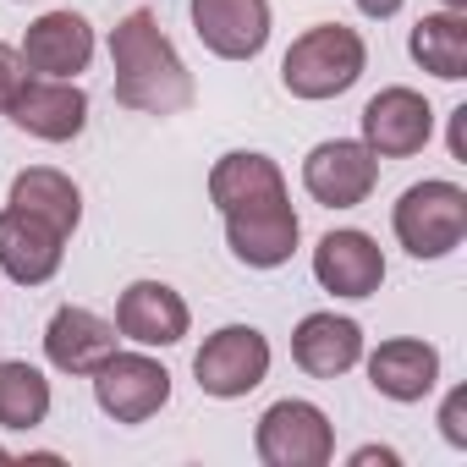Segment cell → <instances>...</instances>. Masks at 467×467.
<instances>
[{
	"mask_svg": "<svg viewBox=\"0 0 467 467\" xmlns=\"http://www.w3.org/2000/svg\"><path fill=\"white\" fill-rule=\"evenodd\" d=\"M110 61H116V105L143 110V116H176L192 105V72L160 34L149 12H132L110 34Z\"/></svg>",
	"mask_w": 467,
	"mask_h": 467,
	"instance_id": "1",
	"label": "cell"
},
{
	"mask_svg": "<svg viewBox=\"0 0 467 467\" xmlns=\"http://www.w3.org/2000/svg\"><path fill=\"white\" fill-rule=\"evenodd\" d=\"M363 67H368V50H363L358 28L319 23V28H308V34L286 50L281 83H286V94H297V99H336V94H347V88L363 78Z\"/></svg>",
	"mask_w": 467,
	"mask_h": 467,
	"instance_id": "2",
	"label": "cell"
},
{
	"mask_svg": "<svg viewBox=\"0 0 467 467\" xmlns=\"http://www.w3.org/2000/svg\"><path fill=\"white\" fill-rule=\"evenodd\" d=\"M23 67L39 78H78L94 56V28L78 12H45L28 34H23Z\"/></svg>",
	"mask_w": 467,
	"mask_h": 467,
	"instance_id": "15",
	"label": "cell"
},
{
	"mask_svg": "<svg viewBox=\"0 0 467 467\" xmlns=\"http://www.w3.org/2000/svg\"><path fill=\"white\" fill-rule=\"evenodd\" d=\"M434 132V110L418 88H379L363 105V143L374 149V160H407L429 143Z\"/></svg>",
	"mask_w": 467,
	"mask_h": 467,
	"instance_id": "9",
	"label": "cell"
},
{
	"mask_svg": "<svg viewBox=\"0 0 467 467\" xmlns=\"http://www.w3.org/2000/svg\"><path fill=\"white\" fill-rule=\"evenodd\" d=\"M94 401L116 418V423H143L171 401V374L143 358V352H116L99 374H94Z\"/></svg>",
	"mask_w": 467,
	"mask_h": 467,
	"instance_id": "8",
	"label": "cell"
},
{
	"mask_svg": "<svg viewBox=\"0 0 467 467\" xmlns=\"http://www.w3.org/2000/svg\"><path fill=\"white\" fill-rule=\"evenodd\" d=\"M50 418V379L34 363H0V429H39Z\"/></svg>",
	"mask_w": 467,
	"mask_h": 467,
	"instance_id": "22",
	"label": "cell"
},
{
	"mask_svg": "<svg viewBox=\"0 0 467 467\" xmlns=\"http://www.w3.org/2000/svg\"><path fill=\"white\" fill-rule=\"evenodd\" d=\"M379 182V160L368 143H352V138H330L319 143L308 160H303V187L308 198H319L325 209H352L374 192Z\"/></svg>",
	"mask_w": 467,
	"mask_h": 467,
	"instance_id": "7",
	"label": "cell"
},
{
	"mask_svg": "<svg viewBox=\"0 0 467 467\" xmlns=\"http://www.w3.org/2000/svg\"><path fill=\"white\" fill-rule=\"evenodd\" d=\"M192 28L209 56L254 61L270 45V0H192Z\"/></svg>",
	"mask_w": 467,
	"mask_h": 467,
	"instance_id": "10",
	"label": "cell"
},
{
	"mask_svg": "<svg viewBox=\"0 0 467 467\" xmlns=\"http://www.w3.org/2000/svg\"><path fill=\"white\" fill-rule=\"evenodd\" d=\"M28 138H45V143H67L83 132L88 121V94L72 83V78H39V83H23V94L12 99L6 110Z\"/></svg>",
	"mask_w": 467,
	"mask_h": 467,
	"instance_id": "13",
	"label": "cell"
},
{
	"mask_svg": "<svg viewBox=\"0 0 467 467\" xmlns=\"http://www.w3.org/2000/svg\"><path fill=\"white\" fill-rule=\"evenodd\" d=\"M67 237L56 225H45L39 214L28 209H0V270H6L17 286H45L56 270H61V248Z\"/></svg>",
	"mask_w": 467,
	"mask_h": 467,
	"instance_id": "11",
	"label": "cell"
},
{
	"mask_svg": "<svg viewBox=\"0 0 467 467\" xmlns=\"http://www.w3.org/2000/svg\"><path fill=\"white\" fill-rule=\"evenodd\" d=\"M314 281L336 297H374L385 281V254L368 231H330L314 248Z\"/></svg>",
	"mask_w": 467,
	"mask_h": 467,
	"instance_id": "12",
	"label": "cell"
},
{
	"mask_svg": "<svg viewBox=\"0 0 467 467\" xmlns=\"http://www.w3.org/2000/svg\"><path fill=\"white\" fill-rule=\"evenodd\" d=\"M0 462H12V451H6V445H0Z\"/></svg>",
	"mask_w": 467,
	"mask_h": 467,
	"instance_id": "29",
	"label": "cell"
},
{
	"mask_svg": "<svg viewBox=\"0 0 467 467\" xmlns=\"http://www.w3.org/2000/svg\"><path fill=\"white\" fill-rule=\"evenodd\" d=\"M23 83H28V67H23V56H17L12 45H0V116L12 110V99L23 94Z\"/></svg>",
	"mask_w": 467,
	"mask_h": 467,
	"instance_id": "23",
	"label": "cell"
},
{
	"mask_svg": "<svg viewBox=\"0 0 467 467\" xmlns=\"http://www.w3.org/2000/svg\"><path fill=\"white\" fill-rule=\"evenodd\" d=\"M254 445H259V462L265 467H325L336 456L330 418L314 401H275L259 418Z\"/></svg>",
	"mask_w": 467,
	"mask_h": 467,
	"instance_id": "6",
	"label": "cell"
},
{
	"mask_svg": "<svg viewBox=\"0 0 467 467\" xmlns=\"http://www.w3.org/2000/svg\"><path fill=\"white\" fill-rule=\"evenodd\" d=\"M297 231L303 225H297V209L286 203V192L225 209V243L248 270H281L297 254Z\"/></svg>",
	"mask_w": 467,
	"mask_h": 467,
	"instance_id": "5",
	"label": "cell"
},
{
	"mask_svg": "<svg viewBox=\"0 0 467 467\" xmlns=\"http://www.w3.org/2000/svg\"><path fill=\"white\" fill-rule=\"evenodd\" d=\"M116 325L88 308H56V319L45 325V352L61 374H99L116 358Z\"/></svg>",
	"mask_w": 467,
	"mask_h": 467,
	"instance_id": "16",
	"label": "cell"
},
{
	"mask_svg": "<svg viewBox=\"0 0 467 467\" xmlns=\"http://www.w3.org/2000/svg\"><path fill=\"white\" fill-rule=\"evenodd\" d=\"M368 462H379V467H396L401 456H396L390 445H363V451H352V467H368Z\"/></svg>",
	"mask_w": 467,
	"mask_h": 467,
	"instance_id": "25",
	"label": "cell"
},
{
	"mask_svg": "<svg viewBox=\"0 0 467 467\" xmlns=\"http://www.w3.org/2000/svg\"><path fill=\"white\" fill-rule=\"evenodd\" d=\"M434 379H440V352L429 341L401 336V341H385L368 358V385L390 401H423L434 390Z\"/></svg>",
	"mask_w": 467,
	"mask_h": 467,
	"instance_id": "18",
	"label": "cell"
},
{
	"mask_svg": "<svg viewBox=\"0 0 467 467\" xmlns=\"http://www.w3.org/2000/svg\"><path fill=\"white\" fill-rule=\"evenodd\" d=\"M192 374H198V390H203V396H220V401L248 396V390H259L265 374H270V341H265L254 325H225V330H214V336L198 347Z\"/></svg>",
	"mask_w": 467,
	"mask_h": 467,
	"instance_id": "4",
	"label": "cell"
},
{
	"mask_svg": "<svg viewBox=\"0 0 467 467\" xmlns=\"http://www.w3.org/2000/svg\"><path fill=\"white\" fill-rule=\"evenodd\" d=\"M12 203L28 209V214H39L45 225H56L61 237H72L78 220H83V198H78L72 176H61V171H50V165L23 171V176L12 182Z\"/></svg>",
	"mask_w": 467,
	"mask_h": 467,
	"instance_id": "20",
	"label": "cell"
},
{
	"mask_svg": "<svg viewBox=\"0 0 467 467\" xmlns=\"http://www.w3.org/2000/svg\"><path fill=\"white\" fill-rule=\"evenodd\" d=\"M445 12H467V0H445Z\"/></svg>",
	"mask_w": 467,
	"mask_h": 467,
	"instance_id": "28",
	"label": "cell"
},
{
	"mask_svg": "<svg viewBox=\"0 0 467 467\" xmlns=\"http://www.w3.org/2000/svg\"><path fill=\"white\" fill-rule=\"evenodd\" d=\"M292 358H297L303 374L336 379V374L363 363V330L352 319H336V314H308L292 336Z\"/></svg>",
	"mask_w": 467,
	"mask_h": 467,
	"instance_id": "17",
	"label": "cell"
},
{
	"mask_svg": "<svg viewBox=\"0 0 467 467\" xmlns=\"http://www.w3.org/2000/svg\"><path fill=\"white\" fill-rule=\"evenodd\" d=\"M358 12H363V17H396L401 0H358Z\"/></svg>",
	"mask_w": 467,
	"mask_h": 467,
	"instance_id": "27",
	"label": "cell"
},
{
	"mask_svg": "<svg viewBox=\"0 0 467 467\" xmlns=\"http://www.w3.org/2000/svg\"><path fill=\"white\" fill-rule=\"evenodd\" d=\"M390 225L412 259H445L467 237V192L456 182H418L396 198Z\"/></svg>",
	"mask_w": 467,
	"mask_h": 467,
	"instance_id": "3",
	"label": "cell"
},
{
	"mask_svg": "<svg viewBox=\"0 0 467 467\" xmlns=\"http://www.w3.org/2000/svg\"><path fill=\"white\" fill-rule=\"evenodd\" d=\"M270 192H286V176L270 154L237 149V154L214 160V171H209V198H214L220 214L237 209V203H254V198H270Z\"/></svg>",
	"mask_w": 467,
	"mask_h": 467,
	"instance_id": "19",
	"label": "cell"
},
{
	"mask_svg": "<svg viewBox=\"0 0 467 467\" xmlns=\"http://www.w3.org/2000/svg\"><path fill=\"white\" fill-rule=\"evenodd\" d=\"M192 314L182 303V292H171L165 281H132L116 303V330L138 347H176L187 336Z\"/></svg>",
	"mask_w": 467,
	"mask_h": 467,
	"instance_id": "14",
	"label": "cell"
},
{
	"mask_svg": "<svg viewBox=\"0 0 467 467\" xmlns=\"http://www.w3.org/2000/svg\"><path fill=\"white\" fill-rule=\"evenodd\" d=\"M412 61L445 83L467 78V12H434L412 28Z\"/></svg>",
	"mask_w": 467,
	"mask_h": 467,
	"instance_id": "21",
	"label": "cell"
},
{
	"mask_svg": "<svg viewBox=\"0 0 467 467\" xmlns=\"http://www.w3.org/2000/svg\"><path fill=\"white\" fill-rule=\"evenodd\" d=\"M451 154H456V160H467V105H462V110H451Z\"/></svg>",
	"mask_w": 467,
	"mask_h": 467,
	"instance_id": "26",
	"label": "cell"
},
{
	"mask_svg": "<svg viewBox=\"0 0 467 467\" xmlns=\"http://www.w3.org/2000/svg\"><path fill=\"white\" fill-rule=\"evenodd\" d=\"M462 412H467V390H451V401H445V412H440V429H445L451 445H467V423H462Z\"/></svg>",
	"mask_w": 467,
	"mask_h": 467,
	"instance_id": "24",
	"label": "cell"
}]
</instances>
